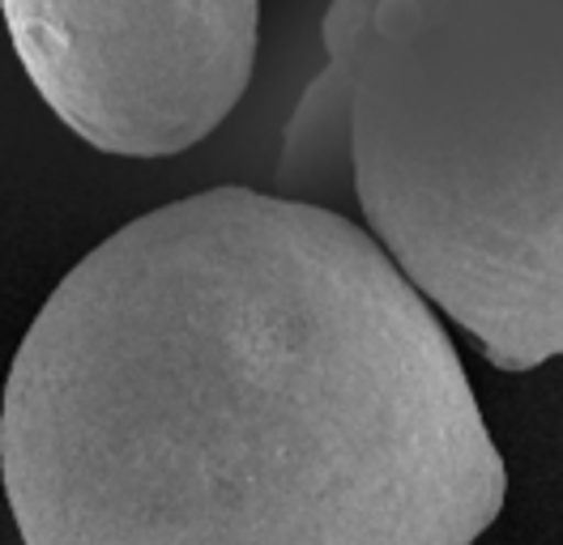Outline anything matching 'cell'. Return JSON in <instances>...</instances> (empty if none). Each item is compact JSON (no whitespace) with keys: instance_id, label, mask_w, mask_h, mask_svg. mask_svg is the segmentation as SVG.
I'll list each match as a JSON object with an SVG mask.
<instances>
[{"instance_id":"obj_1","label":"cell","mask_w":563,"mask_h":545,"mask_svg":"<svg viewBox=\"0 0 563 545\" xmlns=\"http://www.w3.org/2000/svg\"><path fill=\"white\" fill-rule=\"evenodd\" d=\"M22 545H474L508 469L358 222L222 183L73 265L0 397Z\"/></svg>"},{"instance_id":"obj_2","label":"cell","mask_w":563,"mask_h":545,"mask_svg":"<svg viewBox=\"0 0 563 545\" xmlns=\"http://www.w3.org/2000/svg\"><path fill=\"white\" fill-rule=\"evenodd\" d=\"M333 120L422 299L499 371L563 358V0H376Z\"/></svg>"},{"instance_id":"obj_3","label":"cell","mask_w":563,"mask_h":545,"mask_svg":"<svg viewBox=\"0 0 563 545\" xmlns=\"http://www.w3.org/2000/svg\"><path fill=\"white\" fill-rule=\"evenodd\" d=\"M38 99L120 158L192 149L244 99L261 0H0Z\"/></svg>"},{"instance_id":"obj_4","label":"cell","mask_w":563,"mask_h":545,"mask_svg":"<svg viewBox=\"0 0 563 545\" xmlns=\"http://www.w3.org/2000/svg\"><path fill=\"white\" fill-rule=\"evenodd\" d=\"M376 0H329V13H324V26H320V43H324V73L308 86V94L295 107V120L286 129V145H282V183H295V188H308V183H324L342 170H351V154H346V141L338 133V120H333V99H338V86H342V73L351 60V47L367 13H372Z\"/></svg>"}]
</instances>
